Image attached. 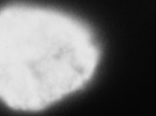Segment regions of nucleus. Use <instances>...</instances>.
Returning <instances> with one entry per match:
<instances>
[{"instance_id": "nucleus-1", "label": "nucleus", "mask_w": 156, "mask_h": 116, "mask_svg": "<svg viewBox=\"0 0 156 116\" xmlns=\"http://www.w3.org/2000/svg\"><path fill=\"white\" fill-rule=\"evenodd\" d=\"M99 51L76 18L28 5L0 9V101L14 110L46 109L84 88Z\"/></svg>"}]
</instances>
